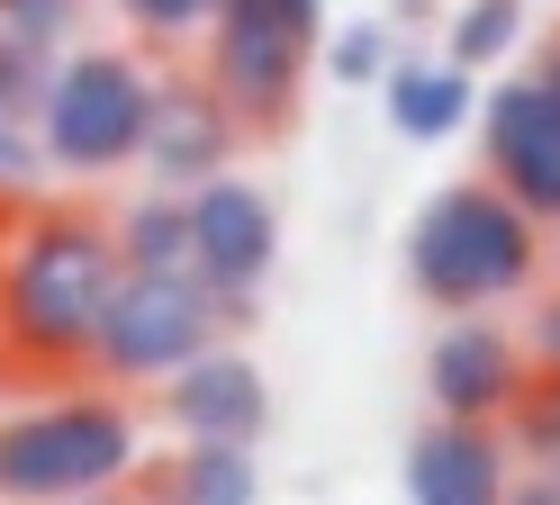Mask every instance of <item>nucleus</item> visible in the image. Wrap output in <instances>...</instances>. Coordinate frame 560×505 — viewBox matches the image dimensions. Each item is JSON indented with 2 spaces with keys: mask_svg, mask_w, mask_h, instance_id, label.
<instances>
[{
  "mask_svg": "<svg viewBox=\"0 0 560 505\" xmlns=\"http://www.w3.org/2000/svg\"><path fill=\"white\" fill-rule=\"evenodd\" d=\"M524 352H534V371H551V361H560V298L534 307V334H524Z\"/></svg>",
  "mask_w": 560,
  "mask_h": 505,
  "instance_id": "nucleus-22",
  "label": "nucleus"
},
{
  "mask_svg": "<svg viewBox=\"0 0 560 505\" xmlns=\"http://www.w3.org/2000/svg\"><path fill=\"white\" fill-rule=\"evenodd\" d=\"M524 388H534V352H524L488 307H479V316H452L443 343L425 352V397H434V415L506 424Z\"/></svg>",
  "mask_w": 560,
  "mask_h": 505,
  "instance_id": "nucleus-9",
  "label": "nucleus"
},
{
  "mask_svg": "<svg viewBox=\"0 0 560 505\" xmlns=\"http://www.w3.org/2000/svg\"><path fill=\"white\" fill-rule=\"evenodd\" d=\"M380 99H389V127L407 144H443L452 127H470L479 118V91H470V72L462 63H389L380 72Z\"/></svg>",
  "mask_w": 560,
  "mask_h": 505,
  "instance_id": "nucleus-13",
  "label": "nucleus"
},
{
  "mask_svg": "<svg viewBox=\"0 0 560 505\" xmlns=\"http://www.w3.org/2000/svg\"><path fill=\"white\" fill-rule=\"evenodd\" d=\"M118 262L136 271H190V190H145L136 208H118Z\"/></svg>",
  "mask_w": 560,
  "mask_h": 505,
  "instance_id": "nucleus-15",
  "label": "nucleus"
},
{
  "mask_svg": "<svg viewBox=\"0 0 560 505\" xmlns=\"http://www.w3.org/2000/svg\"><path fill=\"white\" fill-rule=\"evenodd\" d=\"M127 460H136V415L118 397H46L0 424V496L10 505H63L118 488Z\"/></svg>",
  "mask_w": 560,
  "mask_h": 505,
  "instance_id": "nucleus-4",
  "label": "nucleus"
},
{
  "mask_svg": "<svg viewBox=\"0 0 560 505\" xmlns=\"http://www.w3.org/2000/svg\"><path fill=\"white\" fill-rule=\"evenodd\" d=\"M226 334V307L199 271H118L109 289V316H100V343H91V371L109 388H163L182 361H199L208 343Z\"/></svg>",
  "mask_w": 560,
  "mask_h": 505,
  "instance_id": "nucleus-5",
  "label": "nucleus"
},
{
  "mask_svg": "<svg viewBox=\"0 0 560 505\" xmlns=\"http://www.w3.org/2000/svg\"><path fill=\"white\" fill-rule=\"evenodd\" d=\"M145 118H154V63H136L118 46H82L46 72V99H37V144L55 172L73 180H100L136 163L145 144Z\"/></svg>",
  "mask_w": 560,
  "mask_h": 505,
  "instance_id": "nucleus-3",
  "label": "nucleus"
},
{
  "mask_svg": "<svg viewBox=\"0 0 560 505\" xmlns=\"http://www.w3.org/2000/svg\"><path fill=\"white\" fill-rule=\"evenodd\" d=\"M163 505H262L254 443H182V460L163 469Z\"/></svg>",
  "mask_w": 560,
  "mask_h": 505,
  "instance_id": "nucleus-14",
  "label": "nucleus"
},
{
  "mask_svg": "<svg viewBox=\"0 0 560 505\" xmlns=\"http://www.w3.org/2000/svg\"><path fill=\"white\" fill-rule=\"evenodd\" d=\"M271 252H280V216H271V199L254 190V180H235V172H218V180H199L190 190V271L218 289V307H226V334L235 325H254V289L271 280Z\"/></svg>",
  "mask_w": 560,
  "mask_h": 505,
  "instance_id": "nucleus-7",
  "label": "nucleus"
},
{
  "mask_svg": "<svg viewBox=\"0 0 560 505\" xmlns=\"http://www.w3.org/2000/svg\"><path fill=\"white\" fill-rule=\"evenodd\" d=\"M506 505H560V469H515Z\"/></svg>",
  "mask_w": 560,
  "mask_h": 505,
  "instance_id": "nucleus-23",
  "label": "nucleus"
},
{
  "mask_svg": "<svg viewBox=\"0 0 560 505\" xmlns=\"http://www.w3.org/2000/svg\"><path fill=\"white\" fill-rule=\"evenodd\" d=\"M208 91H218L244 136L254 127H290L299 118V82H307V36L280 27L271 10H254V0H226L218 27H208Z\"/></svg>",
  "mask_w": 560,
  "mask_h": 505,
  "instance_id": "nucleus-6",
  "label": "nucleus"
},
{
  "mask_svg": "<svg viewBox=\"0 0 560 505\" xmlns=\"http://www.w3.org/2000/svg\"><path fill=\"white\" fill-rule=\"evenodd\" d=\"M534 271H542V226L488 172L434 190L416 208V226H407V280H416V298L443 307V316L506 307V298L534 289Z\"/></svg>",
  "mask_w": 560,
  "mask_h": 505,
  "instance_id": "nucleus-2",
  "label": "nucleus"
},
{
  "mask_svg": "<svg viewBox=\"0 0 560 505\" xmlns=\"http://www.w3.org/2000/svg\"><path fill=\"white\" fill-rule=\"evenodd\" d=\"M63 505H136V496H118V488H91V496H63Z\"/></svg>",
  "mask_w": 560,
  "mask_h": 505,
  "instance_id": "nucleus-24",
  "label": "nucleus"
},
{
  "mask_svg": "<svg viewBox=\"0 0 560 505\" xmlns=\"http://www.w3.org/2000/svg\"><path fill=\"white\" fill-rule=\"evenodd\" d=\"M524 27V0H462V19H452V63L462 72H488Z\"/></svg>",
  "mask_w": 560,
  "mask_h": 505,
  "instance_id": "nucleus-16",
  "label": "nucleus"
},
{
  "mask_svg": "<svg viewBox=\"0 0 560 505\" xmlns=\"http://www.w3.org/2000/svg\"><path fill=\"white\" fill-rule=\"evenodd\" d=\"M389 63L398 55H389V27H380V19H353V27L326 36V72H335V82H380Z\"/></svg>",
  "mask_w": 560,
  "mask_h": 505,
  "instance_id": "nucleus-18",
  "label": "nucleus"
},
{
  "mask_svg": "<svg viewBox=\"0 0 560 505\" xmlns=\"http://www.w3.org/2000/svg\"><path fill=\"white\" fill-rule=\"evenodd\" d=\"M534 388L551 397V407H560V361H551V371H534Z\"/></svg>",
  "mask_w": 560,
  "mask_h": 505,
  "instance_id": "nucleus-26",
  "label": "nucleus"
},
{
  "mask_svg": "<svg viewBox=\"0 0 560 505\" xmlns=\"http://www.w3.org/2000/svg\"><path fill=\"white\" fill-rule=\"evenodd\" d=\"M479 163L534 226H560V91L542 72L498 82V99L479 108Z\"/></svg>",
  "mask_w": 560,
  "mask_h": 505,
  "instance_id": "nucleus-8",
  "label": "nucleus"
},
{
  "mask_svg": "<svg viewBox=\"0 0 560 505\" xmlns=\"http://www.w3.org/2000/svg\"><path fill=\"white\" fill-rule=\"evenodd\" d=\"M254 10H271L280 27H299L307 46H317V36H326V0H254Z\"/></svg>",
  "mask_w": 560,
  "mask_h": 505,
  "instance_id": "nucleus-21",
  "label": "nucleus"
},
{
  "mask_svg": "<svg viewBox=\"0 0 560 505\" xmlns=\"http://www.w3.org/2000/svg\"><path fill=\"white\" fill-rule=\"evenodd\" d=\"M46 144H37V118H19V108H0V199H27L46 180Z\"/></svg>",
  "mask_w": 560,
  "mask_h": 505,
  "instance_id": "nucleus-19",
  "label": "nucleus"
},
{
  "mask_svg": "<svg viewBox=\"0 0 560 505\" xmlns=\"http://www.w3.org/2000/svg\"><path fill=\"white\" fill-rule=\"evenodd\" d=\"M73 10H82V0H0V27H10V36H37V46H55V36L73 27Z\"/></svg>",
  "mask_w": 560,
  "mask_h": 505,
  "instance_id": "nucleus-20",
  "label": "nucleus"
},
{
  "mask_svg": "<svg viewBox=\"0 0 560 505\" xmlns=\"http://www.w3.org/2000/svg\"><path fill=\"white\" fill-rule=\"evenodd\" d=\"M226 0H118V19L145 36V46H190V36L218 27Z\"/></svg>",
  "mask_w": 560,
  "mask_h": 505,
  "instance_id": "nucleus-17",
  "label": "nucleus"
},
{
  "mask_svg": "<svg viewBox=\"0 0 560 505\" xmlns=\"http://www.w3.org/2000/svg\"><path fill=\"white\" fill-rule=\"evenodd\" d=\"M118 235L82 208H46L0 244V343L27 371H91L100 316L118 289Z\"/></svg>",
  "mask_w": 560,
  "mask_h": 505,
  "instance_id": "nucleus-1",
  "label": "nucleus"
},
{
  "mask_svg": "<svg viewBox=\"0 0 560 505\" xmlns=\"http://www.w3.org/2000/svg\"><path fill=\"white\" fill-rule=\"evenodd\" d=\"M235 144H244V118L208 91V72H154V118H145V144H136V163L154 172V190L218 180Z\"/></svg>",
  "mask_w": 560,
  "mask_h": 505,
  "instance_id": "nucleus-10",
  "label": "nucleus"
},
{
  "mask_svg": "<svg viewBox=\"0 0 560 505\" xmlns=\"http://www.w3.org/2000/svg\"><path fill=\"white\" fill-rule=\"evenodd\" d=\"M534 72H542V82L560 91V36H551V46H542V63H534Z\"/></svg>",
  "mask_w": 560,
  "mask_h": 505,
  "instance_id": "nucleus-25",
  "label": "nucleus"
},
{
  "mask_svg": "<svg viewBox=\"0 0 560 505\" xmlns=\"http://www.w3.org/2000/svg\"><path fill=\"white\" fill-rule=\"evenodd\" d=\"M163 415L182 424L190 443H262L271 433V388H262L254 361L218 334L199 361H182V371L163 379Z\"/></svg>",
  "mask_w": 560,
  "mask_h": 505,
  "instance_id": "nucleus-12",
  "label": "nucleus"
},
{
  "mask_svg": "<svg viewBox=\"0 0 560 505\" xmlns=\"http://www.w3.org/2000/svg\"><path fill=\"white\" fill-rule=\"evenodd\" d=\"M506 488H515L506 424L434 415V424L407 443V505H506Z\"/></svg>",
  "mask_w": 560,
  "mask_h": 505,
  "instance_id": "nucleus-11",
  "label": "nucleus"
}]
</instances>
